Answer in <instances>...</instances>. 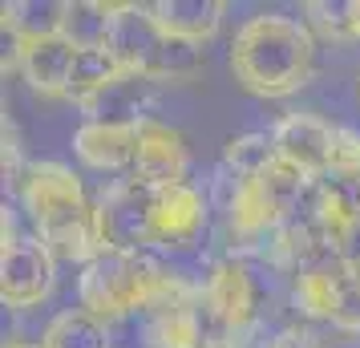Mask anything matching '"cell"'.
<instances>
[{
    "instance_id": "obj_28",
    "label": "cell",
    "mask_w": 360,
    "mask_h": 348,
    "mask_svg": "<svg viewBox=\"0 0 360 348\" xmlns=\"http://www.w3.org/2000/svg\"><path fill=\"white\" fill-rule=\"evenodd\" d=\"M356 89H360V73H356Z\"/></svg>"
},
{
    "instance_id": "obj_12",
    "label": "cell",
    "mask_w": 360,
    "mask_h": 348,
    "mask_svg": "<svg viewBox=\"0 0 360 348\" xmlns=\"http://www.w3.org/2000/svg\"><path fill=\"white\" fill-rule=\"evenodd\" d=\"M77 57L82 49L65 41V37H49V41H33L17 49V65L25 73V82L33 94L41 98H65L69 101V85L77 73Z\"/></svg>"
},
{
    "instance_id": "obj_21",
    "label": "cell",
    "mask_w": 360,
    "mask_h": 348,
    "mask_svg": "<svg viewBox=\"0 0 360 348\" xmlns=\"http://www.w3.org/2000/svg\"><path fill=\"white\" fill-rule=\"evenodd\" d=\"M117 4L105 0H69V17H65V41H73L77 49H105V37H110V20H114Z\"/></svg>"
},
{
    "instance_id": "obj_27",
    "label": "cell",
    "mask_w": 360,
    "mask_h": 348,
    "mask_svg": "<svg viewBox=\"0 0 360 348\" xmlns=\"http://www.w3.org/2000/svg\"><path fill=\"white\" fill-rule=\"evenodd\" d=\"M8 348H41V344H8Z\"/></svg>"
},
{
    "instance_id": "obj_7",
    "label": "cell",
    "mask_w": 360,
    "mask_h": 348,
    "mask_svg": "<svg viewBox=\"0 0 360 348\" xmlns=\"http://www.w3.org/2000/svg\"><path fill=\"white\" fill-rule=\"evenodd\" d=\"M276 154L295 170H304L308 179H324L332 162H336V146H340V126H332L316 114H288L276 122L271 130Z\"/></svg>"
},
{
    "instance_id": "obj_19",
    "label": "cell",
    "mask_w": 360,
    "mask_h": 348,
    "mask_svg": "<svg viewBox=\"0 0 360 348\" xmlns=\"http://www.w3.org/2000/svg\"><path fill=\"white\" fill-rule=\"evenodd\" d=\"M41 348H110V332H105V320L85 308H73L49 320Z\"/></svg>"
},
{
    "instance_id": "obj_26",
    "label": "cell",
    "mask_w": 360,
    "mask_h": 348,
    "mask_svg": "<svg viewBox=\"0 0 360 348\" xmlns=\"http://www.w3.org/2000/svg\"><path fill=\"white\" fill-rule=\"evenodd\" d=\"M356 41H360V0H356Z\"/></svg>"
},
{
    "instance_id": "obj_22",
    "label": "cell",
    "mask_w": 360,
    "mask_h": 348,
    "mask_svg": "<svg viewBox=\"0 0 360 348\" xmlns=\"http://www.w3.org/2000/svg\"><path fill=\"white\" fill-rule=\"evenodd\" d=\"M122 73H126V69L117 65L105 49H82V57H77V73H73V85H69V101H77V105L85 110V105H89L94 98H101Z\"/></svg>"
},
{
    "instance_id": "obj_25",
    "label": "cell",
    "mask_w": 360,
    "mask_h": 348,
    "mask_svg": "<svg viewBox=\"0 0 360 348\" xmlns=\"http://www.w3.org/2000/svg\"><path fill=\"white\" fill-rule=\"evenodd\" d=\"M267 348H320L316 340H311L308 332H300V328H283L276 336V340H267Z\"/></svg>"
},
{
    "instance_id": "obj_9",
    "label": "cell",
    "mask_w": 360,
    "mask_h": 348,
    "mask_svg": "<svg viewBox=\"0 0 360 348\" xmlns=\"http://www.w3.org/2000/svg\"><path fill=\"white\" fill-rule=\"evenodd\" d=\"M202 308L211 316L219 332H243L251 328V320L259 312V292H255V280L239 259H223L214 264L211 280L202 288Z\"/></svg>"
},
{
    "instance_id": "obj_15",
    "label": "cell",
    "mask_w": 360,
    "mask_h": 348,
    "mask_svg": "<svg viewBox=\"0 0 360 348\" xmlns=\"http://www.w3.org/2000/svg\"><path fill=\"white\" fill-rule=\"evenodd\" d=\"M150 101H154V82L138 77V73H122L101 98L85 105L89 122H117V126H142L150 122Z\"/></svg>"
},
{
    "instance_id": "obj_3",
    "label": "cell",
    "mask_w": 360,
    "mask_h": 348,
    "mask_svg": "<svg viewBox=\"0 0 360 348\" xmlns=\"http://www.w3.org/2000/svg\"><path fill=\"white\" fill-rule=\"evenodd\" d=\"M195 292L186 280H179L166 264H158L150 251H105L94 264L82 267L77 280V299L85 312H94L98 320H114L134 308H166L179 299H195Z\"/></svg>"
},
{
    "instance_id": "obj_8",
    "label": "cell",
    "mask_w": 360,
    "mask_h": 348,
    "mask_svg": "<svg viewBox=\"0 0 360 348\" xmlns=\"http://www.w3.org/2000/svg\"><path fill=\"white\" fill-rule=\"evenodd\" d=\"M186 138L174 126H166L158 117H150L138 126V158H134V179L150 191H166V186L186 183Z\"/></svg>"
},
{
    "instance_id": "obj_13",
    "label": "cell",
    "mask_w": 360,
    "mask_h": 348,
    "mask_svg": "<svg viewBox=\"0 0 360 348\" xmlns=\"http://www.w3.org/2000/svg\"><path fill=\"white\" fill-rule=\"evenodd\" d=\"M73 154L82 166L101 170V174H117V170H134L138 158V126H117V122H85L73 134Z\"/></svg>"
},
{
    "instance_id": "obj_10",
    "label": "cell",
    "mask_w": 360,
    "mask_h": 348,
    "mask_svg": "<svg viewBox=\"0 0 360 348\" xmlns=\"http://www.w3.org/2000/svg\"><path fill=\"white\" fill-rule=\"evenodd\" d=\"M162 29L154 25L146 4H117L114 20H110V37H105V53L114 57L126 73L146 77L154 65V53L162 45Z\"/></svg>"
},
{
    "instance_id": "obj_18",
    "label": "cell",
    "mask_w": 360,
    "mask_h": 348,
    "mask_svg": "<svg viewBox=\"0 0 360 348\" xmlns=\"http://www.w3.org/2000/svg\"><path fill=\"white\" fill-rule=\"evenodd\" d=\"M198 304H202V296L158 308L154 312V324H150V348H202L207 344L202 308Z\"/></svg>"
},
{
    "instance_id": "obj_5",
    "label": "cell",
    "mask_w": 360,
    "mask_h": 348,
    "mask_svg": "<svg viewBox=\"0 0 360 348\" xmlns=\"http://www.w3.org/2000/svg\"><path fill=\"white\" fill-rule=\"evenodd\" d=\"M57 255L37 235H13L0 251V299L8 308H33L53 292Z\"/></svg>"
},
{
    "instance_id": "obj_23",
    "label": "cell",
    "mask_w": 360,
    "mask_h": 348,
    "mask_svg": "<svg viewBox=\"0 0 360 348\" xmlns=\"http://www.w3.org/2000/svg\"><path fill=\"white\" fill-rule=\"evenodd\" d=\"M304 25L324 41H356V0H308Z\"/></svg>"
},
{
    "instance_id": "obj_6",
    "label": "cell",
    "mask_w": 360,
    "mask_h": 348,
    "mask_svg": "<svg viewBox=\"0 0 360 348\" xmlns=\"http://www.w3.org/2000/svg\"><path fill=\"white\" fill-rule=\"evenodd\" d=\"M154 195H158V191L142 186L138 179L114 183L105 195H101L98 211H101L105 247L110 251H146V247H154V235H150Z\"/></svg>"
},
{
    "instance_id": "obj_24",
    "label": "cell",
    "mask_w": 360,
    "mask_h": 348,
    "mask_svg": "<svg viewBox=\"0 0 360 348\" xmlns=\"http://www.w3.org/2000/svg\"><path fill=\"white\" fill-rule=\"evenodd\" d=\"M271 158H276L271 134H239V138H227L223 146V166L235 179H255Z\"/></svg>"
},
{
    "instance_id": "obj_16",
    "label": "cell",
    "mask_w": 360,
    "mask_h": 348,
    "mask_svg": "<svg viewBox=\"0 0 360 348\" xmlns=\"http://www.w3.org/2000/svg\"><path fill=\"white\" fill-rule=\"evenodd\" d=\"M4 33L20 45L33 41H49V37L65 33V17H69V0H8L4 4Z\"/></svg>"
},
{
    "instance_id": "obj_11",
    "label": "cell",
    "mask_w": 360,
    "mask_h": 348,
    "mask_svg": "<svg viewBox=\"0 0 360 348\" xmlns=\"http://www.w3.org/2000/svg\"><path fill=\"white\" fill-rule=\"evenodd\" d=\"M202 223H207V202L191 183L166 186V191L154 195V215H150L154 247H174V251L195 247V239L202 235Z\"/></svg>"
},
{
    "instance_id": "obj_20",
    "label": "cell",
    "mask_w": 360,
    "mask_h": 348,
    "mask_svg": "<svg viewBox=\"0 0 360 348\" xmlns=\"http://www.w3.org/2000/svg\"><path fill=\"white\" fill-rule=\"evenodd\" d=\"M207 69V53L198 41H182V37H162V45L154 53V65H150V82H195L198 73Z\"/></svg>"
},
{
    "instance_id": "obj_17",
    "label": "cell",
    "mask_w": 360,
    "mask_h": 348,
    "mask_svg": "<svg viewBox=\"0 0 360 348\" xmlns=\"http://www.w3.org/2000/svg\"><path fill=\"white\" fill-rule=\"evenodd\" d=\"M251 183H255V191L263 195L267 211H271V215L279 219V227H283L292 215H300V211H304L300 202H304V191H308L311 179L304 174V170H295L292 162H283V158L276 154V158L263 166Z\"/></svg>"
},
{
    "instance_id": "obj_1",
    "label": "cell",
    "mask_w": 360,
    "mask_h": 348,
    "mask_svg": "<svg viewBox=\"0 0 360 348\" xmlns=\"http://www.w3.org/2000/svg\"><path fill=\"white\" fill-rule=\"evenodd\" d=\"M231 73L255 98H288L311 82L316 41L304 20L283 13H259L231 37Z\"/></svg>"
},
{
    "instance_id": "obj_2",
    "label": "cell",
    "mask_w": 360,
    "mask_h": 348,
    "mask_svg": "<svg viewBox=\"0 0 360 348\" xmlns=\"http://www.w3.org/2000/svg\"><path fill=\"white\" fill-rule=\"evenodd\" d=\"M25 211L33 219L37 239L49 243L53 255H65L73 264H94L105 255L101 235V211L89 199L85 183L61 162H33L25 170Z\"/></svg>"
},
{
    "instance_id": "obj_14",
    "label": "cell",
    "mask_w": 360,
    "mask_h": 348,
    "mask_svg": "<svg viewBox=\"0 0 360 348\" xmlns=\"http://www.w3.org/2000/svg\"><path fill=\"white\" fill-rule=\"evenodd\" d=\"M146 8L162 33L182 37V41H198V45L219 33L223 13H227L223 0H154Z\"/></svg>"
},
{
    "instance_id": "obj_4",
    "label": "cell",
    "mask_w": 360,
    "mask_h": 348,
    "mask_svg": "<svg viewBox=\"0 0 360 348\" xmlns=\"http://www.w3.org/2000/svg\"><path fill=\"white\" fill-rule=\"evenodd\" d=\"M295 304L316 320H328L344 332H360V276L344 259H328L295 276Z\"/></svg>"
}]
</instances>
